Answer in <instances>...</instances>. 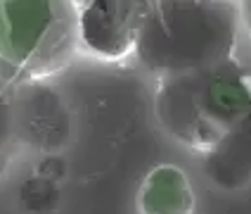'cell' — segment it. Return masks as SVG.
I'll use <instances>...</instances> for the list:
<instances>
[{"mask_svg": "<svg viewBox=\"0 0 251 214\" xmlns=\"http://www.w3.org/2000/svg\"><path fill=\"white\" fill-rule=\"evenodd\" d=\"M156 117L173 138L213 153L251 119V84L232 62L168 76L156 91Z\"/></svg>", "mask_w": 251, "mask_h": 214, "instance_id": "cell-1", "label": "cell"}, {"mask_svg": "<svg viewBox=\"0 0 251 214\" xmlns=\"http://www.w3.org/2000/svg\"><path fill=\"white\" fill-rule=\"evenodd\" d=\"M235 10L221 2H152L138 38L145 67L161 79L213 69L230 62Z\"/></svg>", "mask_w": 251, "mask_h": 214, "instance_id": "cell-2", "label": "cell"}, {"mask_svg": "<svg viewBox=\"0 0 251 214\" xmlns=\"http://www.w3.org/2000/svg\"><path fill=\"white\" fill-rule=\"evenodd\" d=\"M74 5H59L48 0H10L2 2L7 22L5 60L14 67H33L43 53L48 64L55 55L64 57L74 43H78V24Z\"/></svg>", "mask_w": 251, "mask_h": 214, "instance_id": "cell-3", "label": "cell"}, {"mask_svg": "<svg viewBox=\"0 0 251 214\" xmlns=\"http://www.w3.org/2000/svg\"><path fill=\"white\" fill-rule=\"evenodd\" d=\"M78 45L100 60H121L138 48L152 2L90 0L76 5Z\"/></svg>", "mask_w": 251, "mask_h": 214, "instance_id": "cell-4", "label": "cell"}, {"mask_svg": "<svg viewBox=\"0 0 251 214\" xmlns=\"http://www.w3.org/2000/svg\"><path fill=\"white\" fill-rule=\"evenodd\" d=\"M140 214H195V190L176 164L154 167L138 190Z\"/></svg>", "mask_w": 251, "mask_h": 214, "instance_id": "cell-5", "label": "cell"}, {"mask_svg": "<svg viewBox=\"0 0 251 214\" xmlns=\"http://www.w3.org/2000/svg\"><path fill=\"white\" fill-rule=\"evenodd\" d=\"M213 162L218 167V183L232 181V185L247 183L251 169V119L244 122L237 131H232L213 153Z\"/></svg>", "mask_w": 251, "mask_h": 214, "instance_id": "cell-6", "label": "cell"}, {"mask_svg": "<svg viewBox=\"0 0 251 214\" xmlns=\"http://www.w3.org/2000/svg\"><path fill=\"white\" fill-rule=\"evenodd\" d=\"M5 48H7V22H5V10L0 2V57H5Z\"/></svg>", "mask_w": 251, "mask_h": 214, "instance_id": "cell-7", "label": "cell"}]
</instances>
